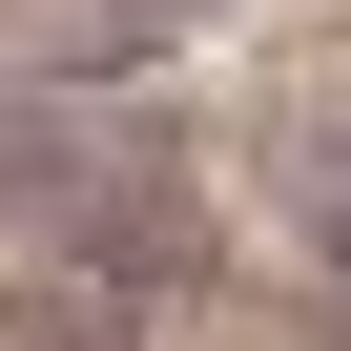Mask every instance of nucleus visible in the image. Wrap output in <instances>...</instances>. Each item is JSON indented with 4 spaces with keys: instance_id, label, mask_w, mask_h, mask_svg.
<instances>
[{
    "instance_id": "f257e3e1",
    "label": "nucleus",
    "mask_w": 351,
    "mask_h": 351,
    "mask_svg": "<svg viewBox=\"0 0 351 351\" xmlns=\"http://www.w3.org/2000/svg\"><path fill=\"white\" fill-rule=\"evenodd\" d=\"M330 351H351V330H330Z\"/></svg>"
}]
</instances>
